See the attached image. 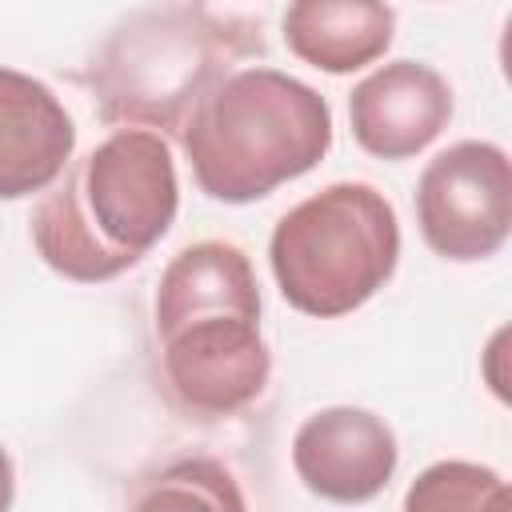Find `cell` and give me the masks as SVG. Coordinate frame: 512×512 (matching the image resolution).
Returning a JSON list of instances; mask_svg holds the SVG:
<instances>
[{
    "instance_id": "obj_9",
    "label": "cell",
    "mask_w": 512,
    "mask_h": 512,
    "mask_svg": "<svg viewBox=\"0 0 512 512\" xmlns=\"http://www.w3.org/2000/svg\"><path fill=\"white\" fill-rule=\"evenodd\" d=\"M76 128L60 96L16 68H0V200L44 192L72 160Z\"/></svg>"
},
{
    "instance_id": "obj_12",
    "label": "cell",
    "mask_w": 512,
    "mask_h": 512,
    "mask_svg": "<svg viewBox=\"0 0 512 512\" xmlns=\"http://www.w3.org/2000/svg\"><path fill=\"white\" fill-rule=\"evenodd\" d=\"M128 512H248L236 476L212 456H180L160 464L136 492Z\"/></svg>"
},
{
    "instance_id": "obj_6",
    "label": "cell",
    "mask_w": 512,
    "mask_h": 512,
    "mask_svg": "<svg viewBox=\"0 0 512 512\" xmlns=\"http://www.w3.org/2000/svg\"><path fill=\"white\" fill-rule=\"evenodd\" d=\"M272 372L260 320L252 316H192L160 332V380L168 396L204 420L248 408Z\"/></svg>"
},
{
    "instance_id": "obj_1",
    "label": "cell",
    "mask_w": 512,
    "mask_h": 512,
    "mask_svg": "<svg viewBox=\"0 0 512 512\" xmlns=\"http://www.w3.org/2000/svg\"><path fill=\"white\" fill-rule=\"evenodd\" d=\"M180 184L172 148L144 128H116L36 204L40 260L76 284H104L140 264L172 228Z\"/></svg>"
},
{
    "instance_id": "obj_4",
    "label": "cell",
    "mask_w": 512,
    "mask_h": 512,
    "mask_svg": "<svg viewBox=\"0 0 512 512\" xmlns=\"http://www.w3.org/2000/svg\"><path fill=\"white\" fill-rule=\"evenodd\" d=\"M280 296L316 320L368 304L396 272L400 224L384 192L340 180L280 216L268 240Z\"/></svg>"
},
{
    "instance_id": "obj_5",
    "label": "cell",
    "mask_w": 512,
    "mask_h": 512,
    "mask_svg": "<svg viewBox=\"0 0 512 512\" xmlns=\"http://www.w3.org/2000/svg\"><path fill=\"white\" fill-rule=\"evenodd\" d=\"M424 244L444 260H488L512 228V164L500 144L460 140L428 160L416 184Z\"/></svg>"
},
{
    "instance_id": "obj_14",
    "label": "cell",
    "mask_w": 512,
    "mask_h": 512,
    "mask_svg": "<svg viewBox=\"0 0 512 512\" xmlns=\"http://www.w3.org/2000/svg\"><path fill=\"white\" fill-rule=\"evenodd\" d=\"M12 496H16V472H12V456L0 448V512L12 508Z\"/></svg>"
},
{
    "instance_id": "obj_10",
    "label": "cell",
    "mask_w": 512,
    "mask_h": 512,
    "mask_svg": "<svg viewBox=\"0 0 512 512\" xmlns=\"http://www.w3.org/2000/svg\"><path fill=\"white\" fill-rule=\"evenodd\" d=\"M252 316L260 320V284L244 248L200 240L172 256L156 288V336L192 316Z\"/></svg>"
},
{
    "instance_id": "obj_11",
    "label": "cell",
    "mask_w": 512,
    "mask_h": 512,
    "mask_svg": "<svg viewBox=\"0 0 512 512\" xmlns=\"http://www.w3.org/2000/svg\"><path fill=\"white\" fill-rule=\"evenodd\" d=\"M396 12L376 0H300L284 12V44L304 64L344 76L380 60L392 44Z\"/></svg>"
},
{
    "instance_id": "obj_13",
    "label": "cell",
    "mask_w": 512,
    "mask_h": 512,
    "mask_svg": "<svg viewBox=\"0 0 512 512\" xmlns=\"http://www.w3.org/2000/svg\"><path fill=\"white\" fill-rule=\"evenodd\" d=\"M400 512H512V492L484 464L440 460L412 480Z\"/></svg>"
},
{
    "instance_id": "obj_8",
    "label": "cell",
    "mask_w": 512,
    "mask_h": 512,
    "mask_svg": "<svg viewBox=\"0 0 512 512\" xmlns=\"http://www.w3.org/2000/svg\"><path fill=\"white\" fill-rule=\"evenodd\" d=\"M352 136L368 156L408 160L452 120L448 80L420 60H392L368 72L348 96Z\"/></svg>"
},
{
    "instance_id": "obj_2",
    "label": "cell",
    "mask_w": 512,
    "mask_h": 512,
    "mask_svg": "<svg viewBox=\"0 0 512 512\" xmlns=\"http://www.w3.org/2000/svg\"><path fill=\"white\" fill-rule=\"evenodd\" d=\"M260 52V20L244 12L160 4L120 20L80 80L104 124L180 136L192 108L232 76V64Z\"/></svg>"
},
{
    "instance_id": "obj_7",
    "label": "cell",
    "mask_w": 512,
    "mask_h": 512,
    "mask_svg": "<svg viewBox=\"0 0 512 512\" xmlns=\"http://www.w3.org/2000/svg\"><path fill=\"white\" fill-rule=\"evenodd\" d=\"M392 428L364 408L312 412L292 436V468L308 492L332 504H364L380 496L396 472Z\"/></svg>"
},
{
    "instance_id": "obj_3",
    "label": "cell",
    "mask_w": 512,
    "mask_h": 512,
    "mask_svg": "<svg viewBox=\"0 0 512 512\" xmlns=\"http://www.w3.org/2000/svg\"><path fill=\"white\" fill-rule=\"evenodd\" d=\"M180 144L204 196L248 204L324 160L332 108L288 72L236 68L192 108Z\"/></svg>"
}]
</instances>
